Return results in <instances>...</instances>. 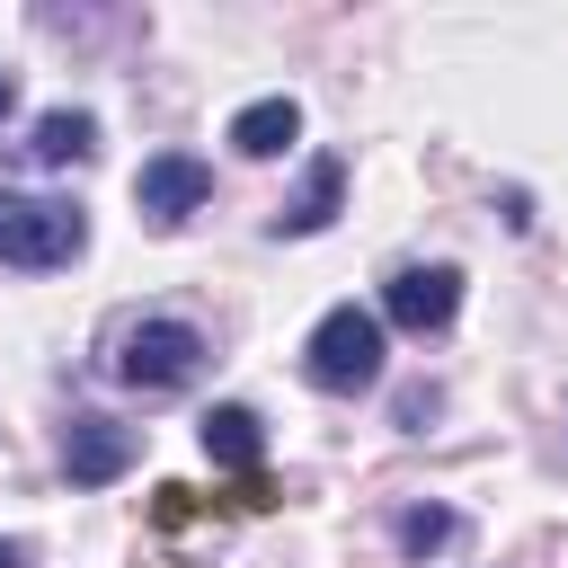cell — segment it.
<instances>
[{
    "mask_svg": "<svg viewBox=\"0 0 568 568\" xmlns=\"http://www.w3.org/2000/svg\"><path fill=\"white\" fill-rule=\"evenodd\" d=\"M257 408H240V399H222V408H204V453L222 462V470H257Z\"/></svg>",
    "mask_w": 568,
    "mask_h": 568,
    "instance_id": "cell-9",
    "label": "cell"
},
{
    "mask_svg": "<svg viewBox=\"0 0 568 568\" xmlns=\"http://www.w3.org/2000/svg\"><path fill=\"white\" fill-rule=\"evenodd\" d=\"M204 364V328L195 320H133L124 346H115V373L133 390H186Z\"/></svg>",
    "mask_w": 568,
    "mask_h": 568,
    "instance_id": "cell-3",
    "label": "cell"
},
{
    "mask_svg": "<svg viewBox=\"0 0 568 568\" xmlns=\"http://www.w3.org/2000/svg\"><path fill=\"white\" fill-rule=\"evenodd\" d=\"M80 248H89V222H80V204L0 186V266H71Z\"/></svg>",
    "mask_w": 568,
    "mask_h": 568,
    "instance_id": "cell-1",
    "label": "cell"
},
{
    "mask_svg": "<svg viewBox=\"0 0 568 568\" xmlns=\"http://www.w3.org/2000/svg\"><path fill=\"white\" fill-rule=\"evenodd\" d=\"M204 195H213V169H204L195 151H160V160H142V178H133V213H142L151 231H178Z\"/></svg>",
    "mask_w": 568,
    "mask_h": 568,
    "instance_id": "cell-4",
    "label": "cell"
},
{
    "mask_svg": "<svg viewBox=\"0 0 568 568\" xmlns=\"http://www.w3.org/2000/svg\"><path fill=\"white\" fill-rule=\"evenodd\" d=\"M453 311H462V266H399V275L382 284V320L408 328V337L453 328Z\"/></svg>",
    "mask_w": 568,
    "mask_h": 568,
    "instance_id": "cell-5",
    "label": "cell"
},
{
    "mask_svg": "<svg viewBox=\"0 0 568 568\" xmlns=\"http://www.w3.org/2000/svg\"><path fill=\"white\" fill-rule=\"evenodd\" d=\"M302 142V106L293 98H248L240 115H231V151L240 160H284Z\"/></svg>",
    "mask_w": 568,
    "mask_h": 568,
    "instance_id": "cell-8",
    "label": "cell"
},
{
    "mask_svg": "<svg viewBox=\"0 0 568 568\" xmlns=\"http://www.w3.org/2000/svg\"><path fill=\"white\" fill-rule=\"evenodd\" d=\"M337 195H346V160L320 151V160L302 169V195L275 213V240H311V231H328V222H337Z\"/></svg>",
    "mask_w": 568,
    "mask_h": 568,
    "instance_id": "cell-7",
    "label": "cell"
},
{
    "mask_svg": "<svg viewBox=\"0 0 568 568\" xmlns=\"http://www.w3.org/2000/svg\"><path fill=\"white\" fill-rule=\"evenodd\" d=\"M302 373H311L320 390H373V382H382V320L355 311V302L320 311V328H311V346H302Z\"/></svg>",
    "mask_w": 568,
    "mask_h": 568,
    "instance_id": "cell-2",
    "label": "cell"
},
{
    "mask_svg": "<svg viewBox=\"0 0 568 568\" xmlns=\"http://www.w3.org/2000/svg\"><path fill=\"white\" fill-rule=\"evenodd\" d=\"M44 169H71V160H89L98 151V115H80V106H53V115H36V142H27Z\"/></svg>",
    "mask_w": 568,
    "mask_h": 568,
    "instance_id": "cell-10",
    "label": "cell"
},
{
    "mask_svg": "<svg viewBox=\"0 0 568 568\" xmlns=\"http://www.w3.org/2000/svg\"><path fill=\"white\" fill-rule=\"evenodd\" d=\"M9 106H18V80H9V71H0V115H9Z\"/></svg>",
    "mask_w": 568,
    "mask_h": 568,
    "instance_id": "cell-12",
    "label": "cell"
},
{
    "mask_svg": "<svg viewBox=\"0 0 568 568\" xmlns=\"http://www.w3.org/2000/svg\"><path fill=\"white\" fill-rule=\"evenodd\" d=\"M0 568H18V550H9V541H0Z\"/></svg>",
    "mask_w": 568,
    "mask_h": 568,
    "instance_id": "cell-13",
    "label": "cell"
},
{
    "mask_svg": "<svg viewBox=\"0 0 568 568\" xmlns=\"http://www.w3.org/2000/svg\"><path fill=\"white\" fill-rule=\"evenodd\" d=\"M62 470H71V488H106V479H124V470H133V426H115V417H71V435H62Z\"/></svg>",
    "mask_w": 568,
    "mask_h": 568,
    "instance_id": "cell-6",
    "label": "cell"
},
{
    "mask_svg": "<svg viewBox=\"0 0 568 568\" xmlns=\"http://www.w3.org/2000/svg\"><path fill=\"white\" fill-rule=\"evenodd\" d=\"M444 541H453V515H444V506L399 515V550H444Z\"/></svg>",
    "mask_w": 568,
    "mask_h": 568,
    "instance_id": "cell-11",
    "label": "cell"
}]
</instances>
